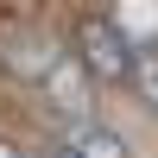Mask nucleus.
Returning a JSON list of instances; mask_svg holds the SVG:
<instances>
[{
	"label": "nucleus",
	"instance_id": "nucleus-3",
	"mask_svg": "<svg viewBox=\"0 0 158 158\" xmlns=\"http://www.w3.org/2000/svg\"><path fill=\"white\" fill-rule=\"evenodd\" d=\"M0 57H6V70L19 76V82H32V89H38V82H44V70L63 57V51L51 44V38H38V32H25V38H19V32H6V38H0Z\"/></svg>",
	"mask_w": 158,
	"mask_h": 158
},
{
	"label": "nucleus",
	"instance_id": "nucleus-2",
	"mask_svg": "<svg viewBox=\"0 0 158 158\" xmlns=\"http://www.w3.org/2000/svg\"><path fill=\"white\" fill-rule=\"evenodd\" d=\"M95 89H101V82L70 57V51H63V57L44 70V82H38V101H44V108L70 127V120H95Z\"/></svg>",
	"mask_w": 158,
	"mask_h": 158
},
{
	"label": "nucleus",
	"instance_id": "nucleus-5",
	"mask_svg": "<svg viewBox=\"0 0 158 158\" xmlns=\"http://www.w3.org/2000/svg\"><path fill=\"white\" fill-rule=\"evenodd\" d=\"M114 25H120V32L133 38V51H139V38H158V0H120V6H114Z\"/></svg>",
	"mask_w": 158,
	"mask_h": 158
},
{
	"label": "nucleus",
	"instance_id": "nucleus-7",
	"mask_svg": "<svg viewBox=\"0 0 158 158\" xmlns=\"http://www.w3.org/2000/svg\"><path fill=\"white\" fill-rule=\"evenodd\" d=\"M44 158H82V152H76V146H70V139H63V133H57V139H51V146H44Z\"/></svg>",
	"mask_w": 158,
	"mask_h": 158
},
{
	"label": "nucleus",
	"instance_id": "nucleus-8",
	"mask_svg": "<svg viewBox=\"0 0 158 158\" xmlns=\"http://www.w3.org/2000/svg\"><path fill=\"white\" fill-rule=\"evenodd\" d=\"M0 158H32V152H25L19 139H6V133H0Z\"/></svg>",
	"mask_w": 158,
	"mask_h": 158
},
{
	"label": "nucleus",
	"instance_id": "nucleus-4",
	"mask_svg": "<svg viewBox=\"0 0 158 158\" xmlns=\"http://www.w3.org/2000/svg\"><path fill=\"white\" fill-rule=\"evenodd\" d=\"M63 139H70L82 158H133L127 133H114V127H101V120H70V127H63Z\"/></svg>",
	"mask_w": 158,
	"mask_h": 158
},
{
	"label": "nucleus",
	"instance_id": "nucleus-6",
	"mask_svg": "<svg viewBox=\"0 0 158 158\" xmlns=\"http://www.w3.org/2000/svg\"><path fill=\"white\" fill-rule=\"evenodd\" d=\"M127 89H133V95L158 114V44H139V57H133V82H127Z\"/></svg>",
	"mask_w": 158,
	"mask_h": 158
},
{
	"label": "nucleus",
	"instance_id": "nucleus-1",
	"mask_svg": "<svg viewBox=\"0 0 158 158\" xmlns=\"http://www.w3.org/2000/svg\"><path fill=\"white\" fill-rule=\"evenodd\" d=\"M70 57L82 63L101 89H127V82H133V57H139V51H133V38L114 25V13H82L76 32H70Z\"/></svg>",
	"mask_w": 158,
	"mask_h": 158
}]
</instances>
